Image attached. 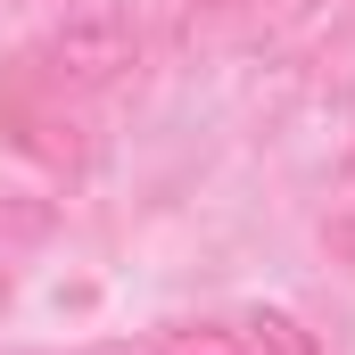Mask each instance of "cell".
<instances>
[{"label":"cell","mask_w":355,"mask_h":355,"mask_svg":"<svg viewBox=\"0 0 355 355\" xmlns=\"http://www.w3.org/2000/svg\"><path fill=\"white\" fill-rule=\"evenodd\" d=\"M132 58H141V33H132V17H116V8H83V17H67L50 42H42V75L58 91H107L132 75Z\"/></svg>","instance_id":"6da1fadb"},{"label":"cell","mask_w":355,"mask_h":355,"mask_svg":"<svg viewBox=\"0 0 355 355\" xmlns=\"http://www.w3.org/2000/svg\"><path fill=\"white\" fill-rule=\"evenodd\" d=\"M240 339H248L257 355H322V339H314L297 314H281V306H257V314L240 322Z\"/></svg>","instance_id":"7a4b0ae2"},{"label":"cell","mask_w":355,"mask_h":355,"mask_svg":"<svg viewBox=\"0 0 355 355\" xmlns=\"http://www.w3.org/2000/svg\"><path fill=\"white\" fill-rule=\"evenodd\" d=\"M157 355H257L240 339V322H174L157 331Z\"/></svg>","instance_id":"3957f363"},{"label":"cell","mask_w":355,"mask_h":355,"mask_svg":"<svg viewBox=\"0 0 355 355\" xmlns=\"http://www.w3.org/2000/svg\"><path fill=\"white\" fill-rule=\"evenodd\" d=\"M42 232H50V207H42V198H0V257L33 248Z\"/></svg>","instance_id":"277c9868"}]
</instances>
